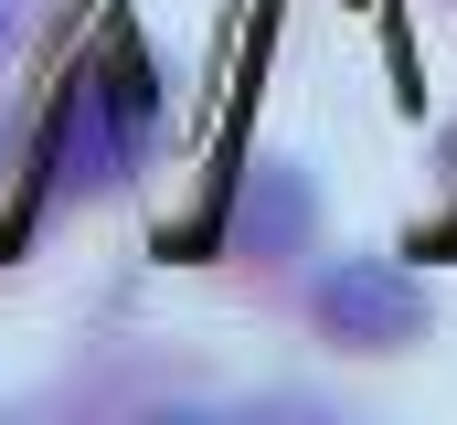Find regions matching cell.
I'll return each mask as SVG.
<instances>
[{
	"label": "cell",
	"mask_w": 457,
	"mask_h": 425,
	"mask_svg": "<svg viewBox=\"0 0 457 425\" xmlns=\"http://www.w3.org/2000/svg\"><path fill=\"white\" fill-rule=\"evenodd\" d=\"M309 319H320V340H341V351H415L426 319H436V298H426V277L394 266V255H341V266H320Z\"/></svg>",
	"instance_id": "obj_1"
},
{
	"label": "cell",
	"mask_w": 457,
	"mask_h": 425,
	"mask_svg": "<svg viewBox=\"0 0 457 425\" xmlns=\"http://www.w3.org/2000/svg\"><path fill=\"white\" fill-rule=\"evenodd\" d=\"M309 223H320L309 171H255L245 181V212H234V245L245 255H287V245H309Z\"/></svg>",
	"instance_id": "obj_2"
}]
</instances>
